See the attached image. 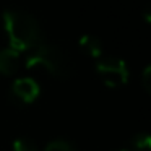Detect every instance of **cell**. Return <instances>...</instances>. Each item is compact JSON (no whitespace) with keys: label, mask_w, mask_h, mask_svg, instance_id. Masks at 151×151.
Here are the masks:
<instances>
[{"label":"cell","mask_w":151,"mask_h":151,"mask_svg":"<svg viewBox=\"0 0 151 151\" xmlns=\"http://www.w3.org/2000/svg\"><path fill=\"white\" fill-rule=\"evenodd\" d=\"M4 24L10 39V49L17 50L18 54L34 49L39 44L41 29L33 15L21 10H5Z\"/></svg>","instance_id":"cell-1"},{"label":"cell","mask_w":151,"mask_h":151,"mask_svg":"<svg viewBox=\"0 0 151 151\" xmlns=\"http://www.w3.org/2000/svg\"><path fill=\"white\" fill-rule=\"evenodd\" d=\"M26 67H42L52 75L67 78L72 73V63L67 59V55L52 44H37L34 49H31L29 55L26 57Z\"/></svg>","instance_id":"cell-2"},{"label":"cell","mask_w":151,"mask_h":151,"mask_svg":"<svg viewBox=\"0 0 151 151\" xmlns=\"http://www.w3.org/2000/svg\"><path fill=\"white\" fill-rule=\"evenodd\" d=\"M96 72L107 86H120L128 81L127 63L117 57H106L96 63Z\"/></svg>","instance_id":"cell-3"},{"label":"cell","mask_w":151,"mask_h":151,"mask_svg":"<svg viewBox=\"0 0 151 151\" xmlns=\"http://www.w3.org/2000/svg\"><path fill=\"white\" fill-rule=\"evenodd\" d=\"M39 91H41L39 83L34 78H29V76L15 80L12 83V88H10L12 98H15L20 102H26V104L33 102L39 96Z\"/></svg>","instance_id":"cell-4"},{"label":"cell","mask_w":151,"mask_h":151,"mask_svg":"<svg viewBox=\"0 0 151 151\" xmlns=\"http://www.w3.org/2000/svg\"><path fill=\"white\" fill-rule=\"evenodd\" d=\"M20 54L13 49H2L0 50V73L4 75H13L18 70Z\"/></svg>","instance_id":"cell-5"},{"label":"cell","mask_w":151,"mask_h":151,"mask_svg":"<svg viewBox=\"0 0 151 151\" xmlns=\"http://www.w3.org/2000/svg\"><path fill=\"white\" fill-rule=\"evenodd\" d=\"M80 47L93 57H101V54H102L101 41L96 36H91V34H85V36L80 37Z\"/></svg>","instance_id":"cell-6"},{"label":"cell","mask_w":151,"mask_h":151,"mask_svg":"<svg viewBox=\"0 0 151 151\" xmlns=\"http://www.w3.org/2000/svg\"><path fill=\"white\" fill-rule=\"evenodd\" d=\"M13 151H37V146L29 138H17L13 141Z\"/></svg>","instance_id":"cell-7"},{"label":"cell","mask_w":151,"mask_h":151,"mask_svg":"<svg viewBox=\"0 0 151 151\" xmlns=\"http://www.w3.org/2000/svg\"><path fill=\"white\" fill-rule=\"evenodd\" d=\"M44 151H75V148L67 140H54L47 145Z\"/></svg>","instance_id":"cell-8"},{"label":"cell","mask_w":151,"mask_h":151,"mask_svg":"<svg viewBox=\"0 0 151 151\" xmlns=\"http://www.w3.org/2000/svg\"><path fill=\"white\" fill-rule=\"evenodd\" d=\"M133 146L138 151H148L151 148V138L148 133H138L133 138Z\"/></svg>","instance_id":"cell-9"},{"label":"cell","mask_w":151,"mask_h":151,"mask_svg":"<svg viewBox=\"0 0 151 151\" xmlns=\"http://www.w3.org/2000/svg\"><path fill=\"white\" fill-rule=\"evenodd\" d=\"M150 73H151V67L148 65L146 68L143 70V85H145V89L150 91L151 89V83H150Z\"/></svg>","instance_id":"cell-10"},{"label":"cell","mask_w":151,"mask_h":151,"mask_svg":"<svg viewBox=\"0 0 151 151\" xmlns=\"http://www.w3.org/2000/svg\"><path fill=\"white\" fill-rule=\"evenodd\" d=\"M114 151H128V150H114Z\"/></svg>","instance_id":"cell-11"}]
</instances>
